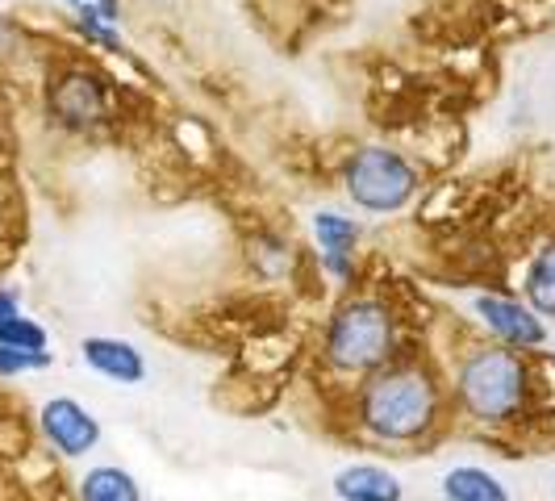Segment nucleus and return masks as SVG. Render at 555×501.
<instances>
[{
    "label": "nucleus",
    "mask_w": 555,
    "mask_h": 501,
    "mask_svg": "<svg viewBox=\"0 0 555 501\" xmlns=\"http://www.w3.org/2000/svg\"><path fill=\"white\" fill-rule=\"evenodd\" d=\"M356 414L380 444H417L443 418V385L422 360H392L363 376Z\"/></svg>",
    "instance_id": "f257e3e1"
},
{
    "label": "nucleus",
    "mask_w": 555,
    "mask_h": 501,
    "mask_svg": "<svg viewBox=\"0 0 555 501\" xmlns=\"http://www.w3.org/2000/svg\"><path fill=\"white\" fill-rule=\"evenodd\" d=\"M530 397V363L522 351L485 343L473 347L455 368V401L460 410L485 426H501L527 410Z\"/></svg>",
    "instance_id": "f03ea898"
},
{
    "label": "nucleus",
    "mask_w": 555,
    "mask_h": 501,
    "mask_svg": "<svg viewBox=\"0 0 555 501\" xmlns=\"http://www.w3.org/2000/svg\"><path fill=\"white\" fill-rule=\"evenodd\" d=\"M397 347H401L397 313L389 301L367 297V293L347 297L334 309L331 322H326V338H322L326 363L334 372H347V376L380 372L385 363L397 360Z\"/></svg>",
    "instance_id": "7ed1b4c3"
},
{
    "label": "nucleus",
    "mask_w": 555,
    "mask_h": 501,
    "mask_svg": "<svg viewBox=\"0 0 555 501\" xmlns=\"http://www.w3.org/2000/svg\"><path fill=\"white\" fill-rule=\"evenodd\" d=\"M343 189L351 196V205L363 214H401L422 189V176L397 146L367 142V146L347 155Z\"/></svg>",
    "instance_id": "20e7f679"
},
{
    "label": "nucleus",
    "mask_w": 555,
    "mask_h": 501,
    "mask_svg": "<svg viewBox=\"0 0 555 501\" xmlns=\"http://www.w3.org/2000/svg\"><path fill=\"white\" fill-rule=\"evenodd\" d=\"M109 110L113 92L101 72H92L83 63H67V67L51 72V80H47V113H51L55 126L72 130V134H88V130L109 121Z\"/></svg>",
    "instance_id": "39448f33"
},
{
    "label": "nucleus",
    "mask_w": 555,
    "mask_h": 501,
    "mask_svg": "<svg viewBox=\"0 0 555 501\" xmlns=\"http://www.w3.org/2000/svg\"><path fill=\"white\" fill-rule=\"evenodd\" d=\"M480 326L498 338L501 347H514V351H534L547 343V326L543 318L518 301V297H501V293H480L473 301Z\"/></svg>",
    "instance_id": "423d86ee"
},
{
    "label": "nucleus",
    "mask_w": 555,
    "mask_h": 501,
    "mask_svg": "<svg viewBox=\"0 0 555 501\" xmlns=\"http://www.w3.org/2000/svg\"><path fill=\"white\" fill-rule=\"evenodd\" d=\"M38 426H42V439L55 447L63 460H80L101 444V422L76 397H51L38 410Z\"/></svg>",
    "instance_id": "0eeeda50"
},
{
    "label": "nucleus",
    "mask_w": 555,
    "mask_h": 501,
    "mask_svg": "<svg viewBox=\"0 0 555 501\" xmlns=\"http://www.w3.org/2000/svg\"><path fill=\"white\" fill-rule=\"evenodd\" d=\"M313 234H318V247H322V268L334 280L356 277V247L363 239V226L356 218L334 214V209H322V214H313Z\"/></svg>",
    "instance_id": "6e6552de"
},
{
    "label": "nucleus",
    "mask_w": 555,
    "mask_h": 501,
    "mask_svg": "<svg viewBox=\"0 0 555 501\" xmlns=\"http://www.w3.org/2000/svg\"><path fill=\"white\" fill-rule=\"evenodd\" d=\"M83 363L105 376V381H117V385H142L146 381V360L134 343L126 338H113V334H92L80 343Z\"/></svg>",
    "instance_id": "1a4fd4ad"
},
{
    "label": "nucleus",
    "mask_w": 555,
    "mask_h": 501,
    "mask_svg": "<svg viewBox=\"0 0 555 501\" xmlns=\"http://www.w3.org/2000/svg\"><path fill=\"white\" fill-rule=\"evenodd\" d=\"M334 498L338 501H401L405 485L401 476L380 464H347L334 473Z\"/></svg>",
    "instance_id": "9d476101"
},
{
    "label": "nucleus",
    "mask_w": 555,
    "mask_h": 501,
    "mask_svg": "<svg viewBox=\"0 0 555 501\" xmlns=\"http://www.w3.org/2000/svg\"><path fill=\"white\" fill-rule=\"evenodd\" d=\"M522 297L539 318H555V239L530 255L522 272Z\"/></svg>",
    "instance_id": "9b49d317"
},
{
    "label": "nucleus",
    "mask_w": 555,
    "mask_h": 501,
    "mask_svg": "<svg viewBox=\"0 0 555 501\" xmlns=\"http://www.w3.org/2000/svg\"><path fill=\"white\" fill-rule=\"evenodd\" d=\"M443 501H509V489L489 468L460 464L443 476Z\"/></svg>",
    "instance_id": "f8f14e48"
},
{
    "label": "nucleus",
    "mask_w": 555,
    "mask_h": 501,
    "mask_svg": "<svg viewBox=\"0 0 555 501\" xmlns=\"http://www.w3.org/2000/svg\"><path fill=\"white\" fill-rule=\"evenodd\" d=\"M80 501H142L134 473L117 464H96L80 476Z\"/></svg>",
    "instance_id": "ddd939ff"
},
{
    "label": "nucleus",
    "mask_w": 555,
    "mask_h": 501,
    "mask_svg": "<svg viewBox=\"0 0 555 501\" xmlns=\"http://www.w3.org/2000/svg\"><path fill=\"white\" fill-rule=\"evenodd\" d=\"M0 343L4 347H13V351H26V356H42L47 347H51V334L42 322H34L26 313H17V318H9L4 326H0Z\"/></svg>",
    "instance_id": "4468645a"
},
{
    "label": "nucleus",
    "mask_w": 555,
    "mask_h": 501,
    "mask_svg": "<svg viewBox=\"0 0 555 501\" xmlns=\"http://www.w3.org/2000/svg\"><path fill=\"white\" fill-rule=\"evenodd\" d=\"M76 29H80L88 42H96V47H105V51H121V38H117V29L96 13V4L88 0L76 9Z\"/></svg>",
    "instance_id": "2eb2a0df"
},
{
    "label": "nucleus",
    "mask_w": 555,
    "mask_h": 501,
    "mask_svg": "<svg viewBox=\"0 0 555 501\" xmlns=\"http://www.w3.org/2000/svg\"><path fill=\"white\" fill-rule=\"evenodd\" d=\"M51 368V351L42 356H26V351H13L0 343V381H13V376H26V372H42Z\"/></svg>",
    "instance_id": "dca6fc26"
},
{
    "label": "nucleus",
    "mask_w": 555,
    "mask_h": 501,
    "mask_svg": "<svg viewBox=\"0 0 555 501\" xmlns=\"http://www.w3.org/2000/svg\"><path fill=\"white\" fill-rule=\"evenodd\" d=\"M22 313V297H17V288H0V326L9 322V318H17Z\"/></svg>",
    "instance_id": "f3484780"
},
{
    "label": "nucleus",
    "mask_w": 555,
    "mask_h": 501,
    "mask_svg": "<svg viewBox=\"0 0 555 501\" xmlns=\"http://www.w3.org/2000/svg\"><path fill=\"white\" fill-rule=\"evenodd\" d=\"M96 4V13L109 22V26H117V17H121V0H92Z\"/></svg>",
    "instance_id": "a211bd4d"
},
{
    "label": "nucleus",
    "mask_w": 555,
    "mask_h": 501,
    "mask_svg": "<svg viewBox=\"0 0 555 501\" xmlns=\"http://www.w3.org/2000/svg\"><path fill=\"white\" fill-rule=\"evenodd\" d=\"M63 4H72V9H80V4H88V0H63Z\"/></svg>",
    "instance_id": "6ab92c4d"
},
{
    "label": "nucleus",
    "mask_w": 555,
    "mask_h": 501,
    "mask_svg": "<svg viewBox=\"0 0 555 501\" xmlns=\"http://www.w3.org/2000/svg\"><path fill=\"white\" fill-rule=\"evenodd\" d=\"M552 493H555V480H552Z\"/></svg>",
    "instance_id": "aec40b11"
}]
</instances>
